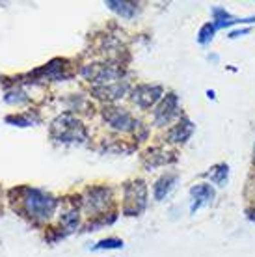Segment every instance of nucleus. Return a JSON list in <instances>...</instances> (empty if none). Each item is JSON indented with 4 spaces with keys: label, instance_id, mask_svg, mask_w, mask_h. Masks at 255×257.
<instances>
[{
    "label": "nucleus",
    "instance_id": "5",
    "mask_svg": "<svg viewBox=\"0 0 255 257\" xmlns=\"http://www.w3.org/2000/svg\"><path fill=\"white\" fill-rule=\"evenodd\" d=\"M177 110H179L177 97L173 95V93H170V95H168L166 99L162 101V104H160L159 108L155 110V121L159 123V125L172 121V117H175L179 114Z\"/></svg>",
    "mask_w": 255,
    "mask_h": 257
},
{
    "label": "nucleus",
    "instance_id": "9",
    "mask_svg": "<svg viewBox=\"0 0 255 257\" xmlns=\"http://www.w3.org/2000/svg\"><path fill=\"white\" fill-rule=\"evenodd\" d=\"M192 131H194V125H192L188 119H183L179 125H175V127L170 131V140L172 142H185L186 138L192 135Z\"/></svg>",
    "mask_w": 255,
    "mask_h": 257
},
{
    "label": "nucleus",
    "instance_id": "8",
    "mask_svg": "<svg viewBox=\"0 0 255 257\" xmlns=\"http://www.w3.org/2000/svg\"><path fill=\"white\" fill-rule=\"evenodd\" d=\"M108 198H110V192L106 190V188H93V190H89V199H86L88 209L101 211V209L106 207Z\"/></svg>",
    "mask_w": 255,
    "mask_h": 257
},
{
    "label": "nucleus",
    "instance_id": "14",
    "mask_svg": "<svg viewBox=\"0 0 255 257\" xmlns=\"http://www.w3.org/2000/svg\"><path fill=\"white\" fill-rule=\"evenodd\" d=\"M123 242L119 238H108V240H101L99 244L95 246V250H102V248H121Z\"/></svg>",
    "mask_w": 255,
    "mask_h": 257
},
{
    "label": "nucleus",
    "instance_id": "4",
    "mask_svg": "<svg viewBox=\"0 0 255 257\" xmlns=\"http://www.w3.org/2000/svg\"><path fill=\"white\" fill-rule=\"evenodd\" d=\"M84 75L89 78V80H95V82H112L121 71L112 67V65H89L82 71Z\"/></svg>",
    "mask_w": 255,
    "mask_h": 257
},
{
    "label": "nucleus",
    "instance_id": "15",
    "mask_svg": "<svg viewBox=\"0 0 255 257\" xmlns=\"http://www.w3.org/2000/svg\"><path fill=\"white\" fill-rule=\"evenodd\" d=\"M62 222H64L67 227H75V225L78 224V214L77 212H67L64 218H62Z\"/></svg>",
    "mask_w": 255,
    "mask_h": 257
},
{
    "label": "nucleus",
    "instance_id": "11",
    "mask_svg": "<svg viewBox=\"0 0 255 257\" xmlns=\"http://www.w3.org/2000/svg\"><path fill=\"white\" fill-rule=\"evenodd\" d=\"M106 6L117 12L121 17H133V13L136 12V4H131V2H106Z\"/></svg>",
    "mask_w": 255,
    "mask_h": 257
},
{
    "label": "nucleus",
    "instance_id": "10",
    "mask_svg": "<svg viewBox=\"0 0 255 257\" xmlns=\"http://www.w3.org/2000/svg\"><path fill=\"white\" fill-rule=\"evenodd\" d=\"M175 179H177V177H175V174H170V175H164L162 179L157 181V185H155V198H157V199L164 198V196L172 190Z\"/></svg>",
    "mask_w": 255,
    "mask_h": 257
},
{
    "label": "nucleus",
    "instance_id": "13",
    "mask_svg": "<svg viewBox=\"0 0 255 257\" xmlns=\"http://www.w3.org/2000/svg\"><path fill=\"white\" fill-rule=\"evenodd\" d=\"M214 30H216V26L214 25H205L203 28H201V32H199V38H198L199 43H207V41H211Z\"/></svg>",
    "mask_w": 255,
    "mask_h": 257
},
{
    "label": "nucleus",
    "instance_id": "6",
    "mask_svg": "<svg viewBox=\"0 0 255 257\" xmlns=\"http://www.w3.org/2000/svg\"><path fill=\"white\" fill-rule=\"evenodd\" d=\"M192 194V212H196L203 205H209L214 198V190L209 185H198L190 190Z\"/></svg>",
    "mask_w": 255,
    "mask_h": 257
},
{
    "label": "nucleus",
    "instance_id": "12",
    "mask_svg": "<svg viewBox=\"0 0 255 257\" xmlns=\"http://www.w3.org/2000/svg\"><path fill=\"white\" fill-rule=\"evenodd\" d=\"M207 175H209V177H211V181H214L216 185L223 187V185H225V181H227V166H225V164H220V166L212 168Z\"/></svg>",
    "mask_w": 255,
    "mask_h": 257
},
{
    "label": "nucleus",
    "instance_id": "7",
    "mask_svg": "<svg viewBox=\"0 0 255 257\" xmlns=\"http://www.w3.org/2000/svg\"><path fill=\"white\" fill-rule=\"evenodd\" d=\"M104 117L108 119V123L114 128H119V131H129V128L134 127V119L129 116L127 112H123L119 108H110L108 112H104Z\"/></svg>",
    "mask_w": 255,
    "mask_h": 257
},
{
    "label": "nucleus",
    "instance_id": "2",
    "mask_svg": "<svg viewBox=\"0 0 255 257\" xmlns=\"http://www.w3.org/2000/svg\"><path fill=\"white\" fill-rule=\"evenodd\" d=\"M52 135L62 142H75L86 138V131L82 123L73 116H62L52 123Z\"/></svg>",
    "mask_w": 255,
    "mask_h": 257
},
{
    "label": "nucleus",
    "instance_id": "3",
    "mask_svg": "<svg viewBox=\"0 0 255 257\" xmlns=\"http://www.w3.org/2000/svg\"><path fill=\"white\" fill-rule=\"evenodd\" d=\"M160 93H162V88L159 86H138L133 93V101L142 108H149L160 99Z\"/></svg>",
    "mask_w": 255,
    "mask_h": 257
},
{
    "label": "nucleus",
    "instance_id": "1",
    "mask_svg": "<svg viewBox=\"0 0 255 257\" xmlns=\"http://www.w3.org/2000/svg\"><path fill=\"white\" fill-rule=\"evenodd\" d=\"M25 205L36 218H49L56 209V199L39 190H28L25 196Z\"/></svg>",
    "mask_w": 255,
    "mask_h": 257
}]
</instances>
